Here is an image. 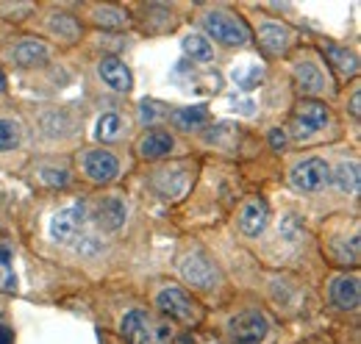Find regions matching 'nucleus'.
I'll list each match as a JSON object with an SVG mask.
<instances>
[{"instance_id":"obj_13","label":"nucleus","mask_w":361,"mask_h":344,"mask_svg":"<svg viewBox=\"0 0 361 344\" xmlns=\"http://www.w3.org/2000/svg\"><path fill=\"white\" fill-rule=\"evenodd\" d=\"M94 219L103 231H117L123 222H126V203H120L117 197H106L97 203V211H94Z\"/></svg>"},{"instance_id":"obj_27","label":"nucleus","mask_w":361,"mask_h":344,"mask_svg":"<svg viewBox=\"0 0 361 344\" xmlns=\"http://www.w3.org/2000/svg\"><path fill=\"white\" fill-rule=\"evenodd\" d=\"M153 120H156V111H153V106L142 103V123H153Z\"/></svg>"},{"instance_id":"obj_3","label":"nucleus","mask_w":361,"mask_h":344,"mask_svg":"<svg viewBox=\"0 0 361 344\" xmlns=\"http://www.w3.org/2000/svg\"><path fill=\"white\" fill-rule=\"evenodd\" d=\"M206 31L223 44H245L247 42V28L231 17L226 11H212L206 14Z\"/></svg>"},{"instance_id":"obj_29","label":"nucleus","mask_w":361,"mask_h":344,"mask_svg":"<svg viewBox=\"0 0 361 344\" xmlns=\"http://www.w3.org/2000/svg\"><path fill=\"white\" fill-rule=\"evenodd\" d=\"M14 342V336H11V331L6 328V325H0V344H11Z\"/></svg>"},{"instance_id":"obj_8","label":"nucleus","mask_w":361,"mask_h":344,"mask_svg":"<svg viewBox=\"0 0 361 344\" xmlns=\"http://www.w3.org/2000/svg\"><path fill=\"white\" fill-rule=\"evenodd\" d=\"M180 275L192 286H212L217 281V272H214L212 261L206 256H200V253H192V256L180 258Z\"/></svg>"},{"instance_id":"obj_20","label":"nucleus","mask_w":361,"mask_h":344,"mask_svg":"<svg viewBox=\"0 0 361 344\" xmlns=\"http://www.w3.org/2000/svg\"><path fill=\"white\" fill-rule=\"evenodd\" d=\"M328 56H331V61H334L345 75H356L359 61H356V56H353L348 47H336V44H331V47H328Z\"/></svg>"},{"instance_id":"obj_7","label":"nucleus","mask_w":361,"mask_h":344,"mask_svg":"<svg viewBox=\"0 0 361 344\" xmlns=\"http://www.w3.org/2000/svg\"><path fill=\"white\" fill-rule=\"evenodd\" d=\"M120 331H123V336H126L128 344H156L153 322H150V317H147L145 311H139V308L128 311V314L123 317Z\"/></svg>"},{"instance_id":"obj_15","label":"nucleus","mask_w":361,"mask_h":344,"mask_svg":"<svg viewBox=\"0 0 361 344\" xmlns=\"http://www.w3.org/2000/svg\"><path fill=\"white\" fill-rule=\"evenodd\" d=\"M11 59L20 64V67H37V64H45L47 61V44L45 42H20L11 50Z\"/></svg>"},{"instance_id":"obj_5","label":"nucleus","mask_w":361,"mask_h":344,"mask_svg":"<svg viewBox=\"0 0 361 344\" xmlns=\"http://www.w3.org/2000/svg\"><path fill=\"white\" fill-rule=\"evenodd\" d=\"M328 125V109L317 100H303L295 111V130L298 139H312L317 130H322Z\"/></svg>"},{"instance_id":"obj_12","label":"nucleus","mask_w":361,"mask_h":344,"mask_svg":"<svg viewBox=\"0 0 361 344\" xmlns=\"http://www.w3.org/2000/svg\"><path fill=\"white\" fill-rule=\"evenodd\" d=\"M331 300L339 308H356L359 305V278L356 275H342L331 283Z\"/></svg>"},{"instance_id":"obj_24","label":"nucleus","mask_w":361,"mask_h":344,"mask_svg":"<svg viewBox=\"0 0 361 344\" xmlns=\"http://www.w3.org/2000/svg\"><path fill=\"white\" fill-rule=\"evenodd\" d=\"M20 136H23V130H20L17 123H11V120H0V153L14 150V147L20 145Z\"/></svg>"},{"instance_id":"obj_2","label":"nucleus","mask_w":361,"mask_h":344,"mask_svg":"<svg viewBox=\"0 0 361 344\" xmlns=\"http://www.w3.org/2000/svg\"><path fill=\"white\" fill-rule=\"evenodd\" d=\"M84 222H87V206L78 200V203H73V206H67V209H61L59 214L53 216V222H50V236L56 239V242H75L78 236H81V231H84Z\"/></svg>"},{"instance_id":"obj_30","label":"nucleus","mask_w":361,"mask_h":344,"mask_svg":"<svg viewBox=\"0 0 361 344\" xmlns=\"http://www.w3.org/2000/svg\"><path fill=\"white\" fill-rule=\"evenodd\" d=\"M6 92V75H3V70H0V94Z\"/></svg>"},{"instance_id":"obj_23","label":"nucleus","mask_w":361,"mask_h":344,"mask_svg":"<svg viewBox=\"0 0 361 344\" xmlns=\"http://www.w3.org/2000/svg\"><path fill=\"white\" fill-rule=\"evenodd\" d=\"M295 78H298V84L303 86V89H309V92H317L322 86V75H319V70H317L314 64H298L295 67Z\"/></svg>"},{"instance_id":"obj_6","label":"nucleus","mask_w":361,"mask_h":344,"mask_svg":"<svg viewBox=\"0 0 361 344\" xmlns=\"http://www.w3.org/2000/svg\"><path fill=\"white\" fill-rule=\"evenodd\" d=\"M328 178H331V170L322 159H306V161L295 164V170H292V183L303 192H314L319 186H325Z\"/></svg>"},{"instance_id":"obj_17","label":"nucleus","mask_w":361,"mask_h":344,"mask_svg":"<svg viewBox=\"0 0 361 344\" xmlns=\"http://www.w3.org/2000/svg\"><path fill=\"white\" fill-rule=\"evenodd\" d=\"M123 130H126L123 117H120L117 111H109V114H103L100 123H97V139H100V142H117V139L123 136Z\"/></svg>"},{"instance_id":"obj_14","label":"nucleus","mask_w":361,"mask_h":344,"mask_svg":"<svg viewBox=\"0 0 361 344\" xmlns=\"http://www.w3.org/2000/svg\"><path fill=\"white\" fill-rule=\"evenodd\" d=\"M173 136L167 133V130H150L145 139H142V145H139V153H142V159H161V156H167L170 150H173Z\"/></svg>"},{"instance_id":"obj_22","label":"nucleus","mask_w":361,"mask_h":344,"mask_svg":"<svg viewBox=\"0 0 361 344\" xmlns=\"http://www.w3.org/2000/svg\"><path fill=\"white\" fill-rule=\"evenodd\" d=\"M206 117H209V109L206 106H192V109H180L176 111V123H178L180 128H197L200 123H206Z\"/></svg>"},{"instance_id":"obj_25","label":"nucleus","mask_w":361,"mask_h":344,"mask_svg":"<svg viewBox=\"0 0 361 344\" xmlns=\"http://www.w3.org/2000/svg\"><path fill=\"white\" fill-rule=\"evenodd\" d=\"M42 178H45L50 186H67L70 183V175L64 170H42Z\"/></svg>"},{"instance_id":"obj_21","label":"nucleus","mask_w":361,"mask_h":344,"mask_svg":"<svg viewBox=\"0 0 361 344\" xmlns=\"http://www.w3.org/2000/svg\"><path fill=\"white\" fill-rule=\"evenodd\" d=\"M94 23L100 25V28H123V25H128V17L120 11V8H109V6H103V8H94Z\"/></svg>"},{"instance_id":"obj_28","label":"nucleus","mask_w":361,"mask_h":344,"mask_svg":"<svg viewBox=\"0 0 361 344\" xmlns=\"http://www.w3.org/2000/svg\"><path fill=\"white\" fill-rule=\"evenodd\" d=\"M350 111H353V117H359L361 114V94L359 92H356V94H353V100H350Z\"/></svg>"},{"instance_id":"obj_18","label":"nucleus","mask_w":361,"mask_h":344,"mask_svg":"<svg viewBox=\"0 0 361 344\" xmlns=\"http://www.w3.org/2000/svg\"><path fill=\"white\" fill-rule=\"evenodd\" d=\"M334 183L342 192H356L359 189V164L356 161H342L334 170Z\"/></svg>"},{"instance_id":"obj_16","label":"nucleus","mask_w":361,"mask_h":344,"mask_svg":"<svg viewBox=\"0 0 361 344\" xmlns=\"http://www.w3.org/2000/svg\"><path fill=\"white\" fill-rule=\"evenodd\" d=\"M259 39H262V44L270 53H281L286 47V42H289V31L281 23H264L262 31H259Z\"/></svg>"},{"instance_id":"obj_9","label":"nucleus","mask_w":361,"mask_h":344,"mask_svg":"<svg viewBox=\"0 0 361 344\" xmlns=\"http://www.w3.org/2000/svg\"><path fill=\"white\" fill-rule=\"evenodd\" d=\"M84 172L90 175L94 183H109V180L117 178L120 164H117V159L109 150H90L84 156Z\"/></svg>"},{"instance_id":"obj_1","label":"nucleus","mask_w":361,"mask_h":344,"mask_svg":"<svg viewBox=\"0 0 361 344\" xmlns=\"http://www.w3.org/2000/svg\"><path fill=\"white\" fill-rule=\"evenodd\" d=\"M267 319L259 311H242L228 322V333L236 344H262L267 339Z\"/></svg>"},{"instance_id":"obj_4","label":"nucleus","mask_w":361,"mask_h":344,"mask_svg":"<svg viewBox=\"0 0 361 344\" xmlns=\"http://www.w3.org/2000/svg\"><path fill=\"white\" fill-rule=\"evenodd\" d=\"M159 308L164 311V314H170L173 319H178V322H192V319H197V305L192 302V297L178 289V286H167V289H161L159 292Z\"/></svg>"},{"instance_id":"obj_10","label":"nucleus","mask_w":361,"mask_h":344,"mask_svg":"<svg viewBox=\"0 0 361 344\" xmlns=\"http://www.w3.org/2000/svg\"><path fill=\"white\" fill-rule=\"evenodd\" d=\"M270 222V209L264 200H247L239 211V231L245 236H259Z\"/></svg>"},{"instance_id":"obj_19","label":"nucleus","mask_w":361,"mask_h":344,"mask_svg":"<svg viewBox=\"0 0 361 344\" xmlns=\"http://www.w3.org/2000/svg\"><path fill=\"white\" fill-rule=\"evenodd\" d=\"M183 50H186L192 59H197V61H209V59L214 56V47H212V42H209L206 37H200V34L186 37V39H183Z\"/></svg>"},{"instance_id":"obj_11","label":"nucleus","mask_w":361,"mask_h":344,"mask_svg":"<svg viewBox=\"0 0 361 344\" xmlns=\"http://www.w3.org/2000/svg\"><path fill=\"white\" fill-rule=\"evenodd\" d=\"M100 78L111 86V89H117V92H128L131 89V73H128L126 61H120L114 56H109V59L100 61Z\"/></svg>"},{"instance_id":"obj_26","label":"nucleus","mask_w":361,"mask_h":344,"mask_svg":"<svg viewBox=\"0 0 361 344\" xmlns=\"http://www.w3.org/2000/svg\"><path fill=\"white\" fill-rule=\"evenodd\" d=\"M270 145L275 147V150H283V147H286V133L278 128L270 130Z\"/></svg>"}]
</instances>
